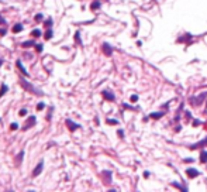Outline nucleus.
Masks as SVG:
<instances>
[{
    "label": "nucleus",
    "mask_w": 207,
    "mask_h": 192,
    "mask_svg": "<svg viewBox=\"0 0 207 192\" xmlns=\"http://www.w3.org/2000/svg\"><path fill=\"white\" fill-rule=\"evenodd\" d=\"M20 85H21L23 88H24V89H27V91L34 92L35 95H43L41 92H40V91H37V89H35V88H34V86H32V85H30V83H28V82H27L26 79H20Z\"/></svg>",
    "instance_id": "1"
},
{
    "label": "nucleus",
    "mask_w": 207,
    "mask_h": 192,
    "mask_svg": "<svg viewBox=\"0 0 207 192\" xmlns=\"http://www.w3.org/2000/svg\"><path fill=\"white\" fill-rule=\"evenodd\" d=\"M207 96V92L206 93H200V96L199 97H190V103L192 105H195V106H197V105H200L203 102V99Z\"/></svg>",
    "instance_id": "2"
},
{
    "label": "nucleus",
    "mask_w": 207,
    "mask_h": 192,
    "mask_svg": "<svg viewBox=\"0 0 207 192\" xmlns=\"http://www.w3.org/2000/svg\"><path fill=\"white\" fill-rule=\"evenodd\" d=\"M65 123H66V126H68V128L70 130V131H75L76 128H79V127H80L78 123H73L72 120H70V119H66V120H65Z\"/></svg>",
    "instance_id": "3"
},
{
    "label": "nucleus",
    "mask_w": 207,
    "mask_h": 192,
    "mask_svg": "<svg viewBox=\"0 0 207 192\" xmlns=\"http://www.w3.org/2000/svg\"><path fill=\"white\" fill-rule=\"evenodd\" d=\"M101 48H103V52H104V55H107V57H110V55L113 54V48H112L110 44L104 43L103 45H101Z\"/></svg>",
    "instance_id": "4"
},
{
    "label": "nucleus",
    "mask_w": 207,
    "mask_h": 192,
    "mask_svg": "<svg viewBox=\"0 0 207 192\" xmlns=\"http://www.w3.org/2000/svg\"><path fill=\"white\" fill-rule=\"evenodd\" d=\"M44 168V161H40L38 162V165L34 168V171H32V176H38L40 174H41V171H43Z\"/></svg>",
    "instance_id": "5"
},
{
    "label": "nucleus",
    "mask_w": 207,
    "mask_h": 192,
    "mask_svg": "<svg viewBox=\"0 0 207 192\" xmlns=\"http://www.w3.org/2000/svg\"><path fill=\"white\" fill-rule=\"evenodd\" d=\"M101 95H103V97H104L106 100H110V102H114V100H116V96L113 95L110 91H103V92H101Z\"/></svg>",
    "instance_id": "6"
},
{
    "label": "nucleus",
    "mask_w": 207,
    "mask_h": 192,
    "mask_svg": "<svg viewBox=\"0 0 207 192\" xmlns=\"http://www.w3.org/2000/svg\"><path fill=\"white\" fill-rule=\"evenodd\" d=\"M186 174H187V176L189 178H196V176H199V171L195 170V168H189V170H186Z\"/></svg>",
    "instance_id": "7"
},
{
    "label": "nucleus",
    "mask_w": 207,
    "mask_h": 192,
    "mask_svg": "<svg viewBox=\"0 0 207 192\" xmlns=\"http://www.w3.org/2000/svg\"><path fill=\"white\" fill-rule=\"evenodd\" d=\"M204 145H207V137L206 139H203L202 141H199V143H196V144H192L190 145V148H202V147H204Z\"/></svg>",
    "instance_id": "8"
},
{
    "label": "nucleus",
    "mask_w": 207,
    "mask_h": 192,
    "mask_svg": "<svg viewBox=\"0 0 207 192\" xmlns=\"http://www.w3.org/2000/svg\"><path fill=\"white\" fill-rule=\"evenodd\" d=\"M16 65H17V68H18V69H20V71H21V74L24 75V76H28V75H30V74H28V72H27V69H26V68H24V65H23V62H21V61H20V59H18V61H17V62H16Z\"/></svg>",
    "instance_id": "9"
},
{
    "label": "nucleus",
    "mask_w": 207,
    "mask_h": 192,
    "mask_svg": "<svg viewBox=\"0 0 207 192\" xmlns=\"http://www.w3.org/2000/svg\"><path fill=\"white\" fill-rule=\"evenodd\" d=\"M103 179H104L106 184H110L112 182V172L110 171H104L103 172Z\"/></svg>",
    "instance_id": "10"
},
{
    "label": "nucleus",
    "mask_w": 207,
    "mask_h": 192,
    "mask_svg": "<svg viewBox=\"0 0 207 192\" xmlns=\"http://www.w3.org/2000/svg\"><path fill=\"white\" fill-rule=\"evenodd\" d=\"M34 124H35V117H34V116H31V117L27 120L26 124H24V130H27V128L30 127V126H34Z\"/></svg>",
    "instance_id": "11"
},
{
    "label": "nucleus",
    "mask_w": 207,
    "mask_h": 192,
    "mask_svg": "<svg viewBox=\"0 0 207 192\" xmlns=\"http://www.w3.org/2000/svg\"><path fill=\"white\" fill-rule=\"evenodd\" d=\"M200 162H202V164H206L207 162V151L206 150H202V151H200Z\"/></svg>",
    "instance_id": "12"
},
{
    "label": "nucleus",
    "mask_w": 207,
    "mask_h": 192,
    "mask_svg": "<svg viewBox=\"0 0 207 192\" xmlns=\"http://www.w3.org/2000/svg\"><path fill=\"white\" fill-rule=\"evenodd\" d=\"M164 114H165V112H154V113H149L148 117H151V119H159V117H162Z\"/></svg>",
    "instance_id": "13"
},
{
    "label": "nucleus",
    "mask_w": 207,
    "mask_h": 192,
    "mask_svg": "<svg viewBox=\"0 0 207 192\" xmlns=\"http://www.w3.org/2000/svg\"><path fill=\"white\" fill-rule=\"evenodd\" d=\"M100 1H99V0H96V1H93V3H92V6H90V9L92 10H97V9H100Z\"/></svg>",
    "instance_id": "14"
},
{
    "label": "nucleus",
    "mask_w": 207,
    "mask_h": 192,
    "mask_svg": "<svg viewBox=\"0 0 207 192\" xmlns=\"http://www.w3.org/2000/svg\"><path fill=\"white\" fill-rule=\"evenodd\" d=\"M7 91H9L7 85H6V83H1V88H0V97H1V96L4 95V93H6Z\"/></svg>",
    "instance_id": "15"
},
{
    "label": "nucleus",
    "mask_w": 207,
    "mask_h": 192,
    "mask_svg": "<svg viewBox=\"0 0 207 192\" xmlns=\"http://www.w3.org/2000/svg\"><path fill=\"white\" fill-rule=\"evenodd\" d=\"M32 45H35V43H34L32 40H30V41H26V43H23V44H21V47H23V48H28V47H32Z\"/></svg>",
    "instance_id": "16"
},
{
    "label": "nucleus",
    "mask_w": 207,
    "mask_h": 192,
    "mask_svg": "<svg viewBox=\"0 0 207 192\" xmlns=\"http://www.w3.org/2000/svg\"><path fill=\"white\" fill-rule=\"evenodd\" d=\"M13 30V32H20V31H23V24H16V26L11 28Z\"/></svg>",
    "instance_id": "17"
},
{
    "label": "nucleus",
    "mask_w": 207,
    "mask_h": 192,
    "mask_svg": "<svg viewBox=\"0 0 207 192\" xmlns=\"http://www.w3.org/2000/svg\"><path fill=\"white\" fill-rule=\"evenodd\" d=\"M172 185H173L175 188H179V189H182V191H187V187H183V185L178 184V182H172Z\"/></svg>",
    "instance_id": "18"
},
{
    "label": "nucleus",
    "mask_w": 207,
    "mask_h": 192,
    "mask_svg": "<svg viewBox=\"0 0 207 192\" xmlns=\"http://www.w3.org/2000/svg\"><path fill=\"white\" fill-rule=\"evenodd\" d=\"M52 30H51V28H48L47 30V32H45V34H44V37L47 38V40H51V37H52Z\"/></svg>",
    "instance_id": "19"
},
{
    "label": "nucleus",
    "mask_w": 207,
    "mask_h": 192,
    "mask_svg": "<svg viewBox=\"0 0 207 192\" xmlns=\"http://www.w3.org/2000/svg\"><path fill=\"white\" fill-rule=\"evenodd\" d=\"M75 41L79 44V45H82V40H80V32L76 31V34H75Z\"/></svg>",
    "instance_id": "20"
},
{
    "label": "nucleus",
    "mask_w": 207,
    "mask_h": 192,
    "mask_svg": "<svg viewBox=\"0 0 207 192\" xmlns=\"http://www.w3.org/2000/svg\"><path fill=\"white\" fill-rule=\"evenodd\" d=\"M190 38H192V35H190V34H186L185 37H181V38H179V40H178V41H179V43H182V41H189Z\"/></svg>",
    "instance_id": "21"
},
{
    "label": "nucleus",
    "mask_w": 207,
    "mask_h": 192,
    "mask_svg": "<svg viewBox=\"0 0 207 192\" xmlns=\"http://www.w3.org/2000/svg\"><path fill=\"white\" fill-rule=\"evenodd\" d=\"M31 35H32V37H40V35H41V31H40V30H37V28H35V30H32Z\"/></svg>",
    "instance_id": "22"
},
{
    "label": "nucleus",
    "mask_w": 207,
    "mask_h": 192,
    "mask_svg": "<svg viewBox=\"0 0 207 192\" xmlns=\"http://www.w3.org/2000/svg\"><path fill=\"white\" fill-rule=\"evenodd\" d=\"M43 20H44V14H41V13H38L37 16H35V21H38V23H40V21H43Z\"/></svg>",
    "instance_id": "23"
},
{
    "label": "nucleus",
    "mask_w": 207,
    "mask_h": 192,
    "mask_svg": "<svg viewBox=\"0 0 207 192\" xmlns=\"http://www.w3.org/2000/svg\"><path fill=\"white\" fill-rule=\"evenodd\" d=\"M35 48H37V51H38V52H41V51L44 49V47L41 45V44H35Z\"/></svg>",
    "instance_id": "24"
},
{
    "label": "nucleus",
    "mask_w": 207,
    "mask_h": 192,
    "mask_svg": "<svg viewBox=\"0 0 207 192\" xmlns=\"http://www.w3.org/2000/svg\"><path fill=\"white\" fill-rule=\"evenodd\" d=\"M44 107H45V105L41 102V103H38V105H37V110H43Z\"/></svg>",
    "instance_id": "25"
},
{
    "label": "nucleus",
    "mask_w": 207,
    "mask_h": 192,
    "mask_svg": "<svg viewBox=\"0 0 207 192\" xmlns=\"http://www.w3.org/2000/svg\"><path fill=\"white\" fill-rule=\"evenodd\" d=\"M107 123H109V124H118V122H117V120H113V119H107Z\"/></svg>",
    "instance_id": "26"
},
{
    "label": "nucleus",
    "mask_w": 207,
    "mask_h": 192,
    "mask_svg": "<svg viewBox=\"0 0 207 192\" xmlns=\"http://www.w3.org/2000/svg\"><path fill=\"white\" fill-rule=\"evenodd\" d=\"M10 128H11V130H17V128H18V124H17V123H11Z\"/></svg>",
    "instance_id": "27"
},
{
    "label": "nucleus",
    "mask_w": 207,
    "mask_h": 192,
    "mask_svg": "<svg viewBox=\"0 0 207 192\" xmlns=\"http://www.w3.org/2000/svg\"><path fill=\"white\" fill-rule=\"evenodd\" d=\"M27 114V109H21L20 110V116H26Z\"/></svg>",
    "instance_id": "28"
},
{
    "label": "nucleus",
    "mask_w": 207,
    "mask_h": 192,
    "mask_svg": "<svg viewBox=\"0 0 207 192\" xmlns=\"http://www.w3.org/2000/svg\"><path fill=\"white\" fill-rule=\"evenodd\" d=\"M51 24H52V20H51V18L45 21V26H47V27H51Z\"/></svg>",
    "instance_id": "29"
},
{
    "label": "nucleus",
    "mask_w": 207,
    "mask_h": 192,
    "mask_svg": "<svg viewBox=\"0 0 207 192\" xmlns=\"http://www.w3.org/2000/svg\"><path fill=\"white\" fill-rule=\"evenodd\" d=\"M138 100V96L137 95H133L131 96V102H137Z\"/></svg>",
    "instance_id": "30"
},
{
    "label": "nucleus",
    "mask_w": 207,
    "mask_h": 192,
    "mask_svg": "<svg viewBox=\"0 0 207 192\" xmlns=\"http://www.w3.org/2000/svg\"><path fill=\"white\" fill-rule=\"evenodd\" d=\"M200 124H202L200 120H195V122H193V126H200Z\"/></svg>",
    "instance_id": "31"
},
{
    "label": "nucleus",
    "mask_w": 207,
    "mask_h": 192,
    "mask_svg": "<svg viewBox=\"0 0 207 192\" xmlns=\"http://www.w3.org/2000/svg\"><path fill=\"white\" fill-rule=\"evenodd\" d=\"M117 134H118V136H120V137H124V131H123V130H118V131H117Z\"/></svg>",
    "instance_id": "32"
},
{
    "label": "nucleus",
    "mask_w": 207,
    "mask_h": 192,
    "mask_svg": "<svg viewBox=\"0 0 207 192\" xmlns=\"http://www.w3.org/2000/svg\"><path fill=\"white\" fill-rule=\"evenodd\" d=\"M3 24H6V20L1 16H0V26H3Z\"/></svg>",
    "instance_id": "33"
},
{
    "label": "nucleus",
    "mask_w": 207,
    "mask_h": 192,
    "mask_svg": "<svg viewBox=\"0 0 207 192\" xmlns=\"http://www.w3.org/2000/svg\"><path fill=\"white\" fill-rule=\"evenodd\" d=\"M193 158H185V160H183V162H193Z\"/></svg>",
    "instance_id": "34"
},
{
    "label": "nucleus",
    "mask_w": 207,
    "mask_h": 192,
    "mask_svg": "<svg viewBox=\"0 0 207 192\" xmlns=\"http://www.w3.org/2000/svg\"><path fill=\"white\" fill-rule=\"evenodd\" d=\"M144 176H145V178H148V176H149V172H148V171H145V172H144Z\"/></svg>",
    "instance_id": "35"
},
{
    "label": "nucleus",
    "mask_w": 207,
    "mask_h": 192,
    "mask_svg": "<svg viewBox=\"0 0 207 192\" xmlns=\"http://www.w3.org/2000/svg\"><path fill=\"white\" fill-rule=\"evenodd\" d=\"M0 34H1V35H4V34H6V30H4V28H1V30H0Z\"/></svg>",
    "instance_id": "36"
},
{
    "label": "nucleus",
    "mask_w": 207,
    "mask_h": 192,
    "mask_svg": "<svg viewBox=\"0 0 207 192\" xmlns=\"http://www.w3.org/2000/svg\"><path fill=\"white\" fill-rule=\"evenodd\" d=\"M1 65H3V61H1V59H0V66H1Z\"/></svg>",
    "instance_id": "37"
}]
</instances>
